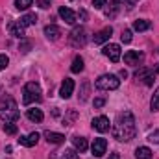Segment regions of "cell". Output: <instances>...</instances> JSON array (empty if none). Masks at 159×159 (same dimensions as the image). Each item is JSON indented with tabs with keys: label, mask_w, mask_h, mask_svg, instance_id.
Instances as JSON below:
<instances>
[{
	"label": "cell",
	"mask_w": 159,
	"mask_h": 159,
	"mask_svg": "<svg viewBox=\"0 0 159 159\" xmlns=\"http://www.w3.org/2000/svg\"><path fill=\"white\" fill-rule=\"evenodd\" d=\"M135 135H137V128H135V119L131 111L119 113L113 124V137L120 143H129Z\"/></svg>",
	"instance_id": "6da1fadb"
},
{
	"label": "cell",
	"mask_w": 159,
	"mask_h": 159,
	"mask_svg": "<svg viewBox=\"0 0 159 159\" xmlns=\"http://www.w3.org/2000/svg\"><path fill=\"white\" fill-rule=\"evenodd\" d=\"M0 119L6 124L7 122H15L19 119V106H17V102L11 96L2 98V102H0Z\"/></svg>",
	"instance_id": "7a4b0ae2"
},
{
	"label": "cell",
	"mask_w": 159,
	"mask_h": 159,
	"mask_svg": "<svg viewBox=\"0 0 159 159\" xmlns=\"http://www.w3.org/2000/svg\"><path fill=\"white\" fill-rule=\"evenodd\" d=\"M41 100H43V93H41L39 83H35V81L26 83L24 89H22V102H24L26 106H30V104L41 102Z\"/></svg>",
	"instance_id": "3957f363"
},
{
	"label": "cell",
	"mask_w": 159,
	"mask_h": 159,
	"mask_svg": "<svg viewBox=\"0 0 159 159\" xmlns=\"http://www.w3.org/2000/svg\"><path fill=\"white\" fill-rule=\"evenodd\" d=\"M119 85H120V80L115 74H102L96 80V87L100 91H115V89H119Z\"/></svg>",
	"instance_id": "277c9868"
},
{
	"label": "cell",
	"mask_w": 159,
	"mask_h": 159,
	"mask_svg": "<svg viewBox=\"0 0 159 159\" xmlns=\"http://www.w3.org/2000/svg\"><path fill=\"white\" fill-rule=\"evenodd\" d=\"M69 41H70V44H72L74 48H80V46H83V44L87 43V32H85L81 26H76V28L70 32Z\"/></svg>",
	"instance_id": "5b68a950"
},
{
	"label": "cell",
	"mask_w": 159,
	"mask_h": 159,
	"mask_svg": "<svg viewBox=\"0 0 159 159\" xmlns=\"http://www.w3.org/2000/svg\"><path fill=\"white\" fill-rule=\"evenodd\" d=\"M102 52H104V56H106V57H109L113 63L120 61V46H119V44H115V43H111V44H106Z\"/></svg>",
	"instance_id": "8992f818"
},
{
	"label": "cell",
	"mask_w": 159,
	"mask_h": 159,
	"mask_svg": "<svg viewBox=\"0 0 159 159\" xmlns=\"http://www.w3.org/2000/svg\"><path fill=\"white\" fill-rule=\"evenodd\" d=\"M143 59H144L143 52H137V50H128L124 54V63L126 65H139Z\"/></svg>",
	"instance_id": "52a82bcc"
},
{
	"label": "cell",
	"mask_w": 159,
	"mask_h": 159,
	"mask_svg": "<svg viewBox=\"0 0 159 159\" xmlns=\"http://www.w3.org/2000/svg\"><path fill=\"white\" fill-rule=\"evenodd\" d=\"M93 128L96 129V131H100V133H104V131H109V128H111V124H109V119L107 117H104V115H100V117H96V119H93Z\"/></svg>",
	"instance_id": "ba28073f"
},
{
	"label": "cell",
	"mask_w": 159,
	"mask_h": 159,
	"mask_svg": "<svg viewBox=\"0 0 159 159\" xmlns=\"http://www.w3.org/2000/svg\"><path fill=\"white\" fill-rule=\"evenodd\" d=\"M106 148H107V141L102 139V137H100V139H94V143H93V146H91L94 157H102V156L106 154Z\"/></svg>",
	"instance_id": "9c48e42d"
},
{
	"label": "cell",
	"mask_w": 159,
	"mask_h": 159,
	"mask_svg": "<svg viewBox=\"0 0 159 159\" xmlns=\"http://www.w3.org/2000/svg\"><path fill=\"white\" fill-rule=\"evenodd\" d=\"M72 91H74V81L70 78H65L63 83H61V89H59V96L61 98H70Z\"/></svg>",
	"instance_id": "30bf717a"
},
{
	"label": "cell",
	"mask_w": 159,
	"mask_h": 159,
	"mask_svg": "<svg viewBox=\"0 0 159 159\" xmlns=\"http://www.w3.org/2000/svg\"><path fill=\"white\" fill-rule=\"evenodd\" d=\"M59 17H61L67 24H74V22H76V19H78V15H76L70 7H65V6H63V7H59Z\"/></svg>",
	"instance_id": "8fae6325"
},
{
	"label": "cell",
	"mask_w": 159,
	"mask_h": 159,
	"mask_svg": "<svg viewBox=\"0 0 159 159\" xmlns=\"http://www.w3.org/2000/svg\"><path fill=\"white\" fill-rule=\"evenodd\" d=\"M111 34H113V28L111 26H106L104 30H100L98 34H94V44H102V43H106V41H109L111 37Z\"/></svg>",
	"instance_id": "7c38bea8"
},
{
	"label": "cell",
	"mask_w": 159,
	"mask_h": 159,
	"mask_svg": "<svg viewBox=\"0 0 159 159\" xmlns=\"http://www.w3.org/2000/svg\"><path fill=\"white\" fill-rule=\"evenodd\" d=\"M37 141H39V133H37V131H34V133H30V135H22V137L19 139V143H20L22 146H28V148L35 146Z\"/></svg>",
	"instance_id": "4fadbf2b"
},
{
	"label": "cell",
	"mask_w": 159,
	"mask_h": 159,
	"mask_svg": "<svg viewBox=\"0 0 159 159\" xmlns=\"http://www.w3.org/2000/svg\"><path fill=\"white\" fill-rule=\"evenodd\" d=\"M44 35H46V39H50V41H57L59 35H61V30H59L56 24H48V26L44 28Z\"/></svg>",
	"instance_id": "5bb4252c"
},
{
	"label": "cell",
	"mask_w": 159,
	"mask_h": 159,
	"mask_svg": "<svg viewBox=\"0 0 159 159\" xmlns=\"http://www.w3.org/2000/svg\"><path fill=\"white\" fill-rule=\"evenodd\" d=\"M72 144H74L76 152H80V154H83V152L89 148V144H87V139H85V137H80V135L72 137Z\"/></svg>",
	"instance_id": "9a60e30c"
},
{
	"label": "cell",
	"mask_w": 159,
	"mask_h": 159,
	"mask_svg": "<svg viewBox=\"0 0 159 159\" xmlns=\"http://www.w3.org/2000/svg\"><path fill=\"white\" fill-rule=\"evenodd\" d=\"M44 137H46V141L52 143V144H61V143H65V135L56 133V131H44Z\"/></svg>",
	"instance_id": "2e32d148"
},
{
	"label": "cell",
	"mask_w": 159,
	"mask_h": 159,
	"mask_svg": "<svg viewBox=\"0 0 159 159\" xmlns=\"http://www.w3.org/2000/svg\"><path fill=\"white\" fill-rule=\"evenodd\" d=\"M19 22H20V26H22V28L34 26V24L37 22V15H35V13H26L24 17H20V20H19Z\"/></svg>",
	"instance_id": "e0dca14e"
},
{
	"label": "cell",
	"mask_w": 159,
	"mask_h": 159,
	"mask_svg": "<svg viewBox=\"0 0 159 159\" xmlns=\"http://www.w3.org/2000/svg\"><path fill=\"white\" fill-rule=\"evenodd\" d=\"M26 117L32 120V122H41V120L44 119L43 111H41V109H37V107H30V109L26 111Z\"/></svg>",
	"instance_id": "ac0fdd59"
},
{
	"label": "cell",
	"mask_w": 159,
	"mask_h": 159,
	"mask_svg": "<svg viewBox=\"0 0 159 159\" xmlns=\"http://www.w3.org/2000/svg\"><path fill=\"white\" fill-rule=\"evenodd\" d=\"M152 150L148 148V146H141V148H137L135 150V157L137 159H152Z\"/></svg>",
	"instance_id": "d6986e66"
},
{
	"label": "cell",
	"mask_w": 159,
	"mask_h": 159,
	"mask_svg": "<svg viewBox=\"0 0 159 159\" xmlns=\"http://www.w3.org/2000/svg\"><path fill=\"white\" fill-rule=\"evenodd\" d=\"M119 11H120V4L119 2H111L109 7L106 9V17H107V19H115V17L119 15Z\"/></svg>",
	"instance_id": "ffe728a7"
},
{
	"label": "cell",
	"mask_w": 159,
	"mask_h": 159,
	"mask_svg": "<svg viewBox=\"0 0 159 159\" xmlns=\"http://www.w3.org/2000/svg\"><path fill=\"white\" fill-rule=\"evenodd\" d=\"M150 26H152V22L146 20V19H139V20L133 22V30H137V32H146Z\"/></svg>",
	"instance_id": "44dd1931"
},
{
	"label": "cell",
	"mask_w": 159,
	"mask_h": 159,
	"mask_svg": "<svg viewBox=\"0 0 159 159\" xmlns=\"http://www.w3.org/2000/svg\"><path fill=\"white\" fill-rule=\"evenodd\" d=\"M9 32H11V35H15L19 39H22V35H24V28L20 26V22H11L9 24Z\"/></svg>",
	"instance_id": "7402d4cb"
},
{
	"label": "cell",
	"mask_w": 159,
	"mask_h": 159,
	"mask_svg": "<svg viewBox=\"0 0 159 159\" xmlns=\"http://www.w3.org/2000/svg\"><path fill=\"white\" fill-rule=\"evenodd\" d=\"M70 70H72V72H76V74L83 70V59H81L80 56H76V57H74V61H72V67H70Z\"/></svg>",
	"instance_id": "603a6c76"
},
{
	"label": "cell",
	"mask_w": 159,
	"mask_h": 159,
	"mask_svg": "<svg viewBox=\"0 0 159 159\" xmlns=\"http://www.w3.org/2000/svg\"><path fill=\"white\" fill-rule=\"evenodd\" d=\"M150 107H152V111H159V87L156 89V93L150 100Z\"/></svg>",
	"instance_id": "cb8c5ba5"
},
{
	"label": "cell",
	"mask_w": 159,
	"mask_h": 159,
	"mask_svg": "<svg viewBox=\"0 0 159 159\" xmlns=\"http://www.w3.org/2000/svg\"><path fill=\"white\" fill-rule=\"evenodd\" d=\"M34 4V0H15V7L17 9H28Z\"/></svg>",
	"instance_id": "d4e9b609"
},
{
	"label": "cell",
	"mask_w": 159,
	"mask_h": 159,
	"mask_svg": "<svg viewBox=\"0 0 159 159\" xmlns=\"http://www.w3.org/2000/svg\"><path fill=\"white\" fill-rule=\"evenodd\" d=\"M4 131H6L7 135H15V133H17V126H15L13 122H7V124H4Z\"/></svg>",
	"instance_id": "484cf974"
},
{
	"label": "cell",
	"mask_w": 159,
	"mask_h": 159,
	"mask_svg": "<svg viewBox=\"0 0 159 159\" xmlns=\"http://www.w3.org/2000/svg\"><path fill=\"white\" fill-rule=\"evenodd\" d=\"M7 63H9V57L6 54H0V70H4L7 67Z\"/></svg>",
	"instance_id": "4316f807"
},
{
	"label": "cell",
	"mask_w": 159,
	"mask_h": 159,
	"mask_svg": "<svg viewBox=\"0 0 159 159\" xmlns=\"http://www.w3.org/2000/svg\"><path fill=\"white\" fill-rule=\"evenodd\" d=\"M63 159H78V154L74 150H65L63 152Z\"/></svg>",
	"instance_id": "83f0119b"
},
{
	"label": "cell",
	"mask_w": 159,
	"mask_h": 159,
	"mask_svg": "<svg viewBox=\"0 0 159 159\" xmlns=\"http://www.w3.org/2000/svg\"><path fill=\"white\" fill-rule=\"evenodd\" d=\"M148 141H150V143H156V144H159V129H156V131H152V133H150Z\"/></svg>",
	"instance_id": "f1b7e54d"
},
{
	"label": "cell",
	"mask_w": 159,
	"mask_h": 159,
	"mask_svg": "<svg viewBox=\"0 0 159 159\" xmlns=\"http://www.w3.org/2000/svg\"><path fill=\"white\" fill-rule=\"evenodd\" d=\"M37 6H39L41 9H48L52 6V0H37Z\"/></svg>",
	"instance_id": "f546056e"
},
{
	"label": "cell",
	"mask_w": 159,
	"mask_h": 159,
	"mask_svg": "<svg viewBox=\"0 0 159 159\" xmlns=\"http://www.w3.org/2000/svg\"><path fill=\"white\" fill-rule=\"evenodd\" d=\"M93 6H94L96 9H104V7L107 6V2H106V0H93Z\"/></svg>",
	"instance_id": "4dcf8cb0"
},
{
	"label": "cell",
	"mask_w": 159,
	"mask_h": 159,
	"mask_svg": "<svg viewBox=\"0 0 159 159\" xmlns=\"http://www.w3.org/2000/svg\"><path fill=\"white\" fill-rule=\"evenodd\" d=\"M120 37H122V43H129V41H131V32H129V30H124Z\"/></svg>",
	"instance_id": "1f68e13d"
},
{
	"label": "cell",
	"mask_w": 159,
	"mask_h": 159,
	"mask_svg": "<svg viewBox=\"0 0 159 159\" xmlns=\"http://www.w3.org/2000/svg\"><path fill=\"white\" fill-rule=\"evenodd\" d=\"M87 93H89V85H87V83H83V89H81V96H80V98H81V102H85V100H87Z\"/></svg>",
	"instance_id": "d6a6232c"
},
{
	"label": "cell",
	"mask_w": 159,
	"mask_h": 159,
	"mask_svg": "<svg viewBox=\"0 0 159 159\" xmlns=\"http://www.w3.org/2000/svg\"><path fill=\"white\" fill-rule=\"evenodd\" d=\"M135 2H137V0H119V4H124L128 9H131V7L135 6Z\"/></svg>",
	"instance_id": "836d02e7"
},
{
	"label": "cell",
	"mask_w": 159,
	"mask_h": 159,
	"mask_svg": "<svg viewBox=\"0 0 159 159\" xmlns=\"http://www.w3.org/2000/svg\"><path fill=\"white\" fill-rule=\"evenodd\" d=\"M78 19L80 20H87V11L85 9H80L78 11Z\"/></svg>",
	"instance_id": "e575fe53"
},
{
	"label": "cell",
	"mask_w": 159,
	"mask_h": 159,
	"mask_svg": "<svg viewBox=\"0 0 159 159\" xmlns=\"http://www.w3.org/2000/svg\"><path fill=\"white\" fill-rule=\"evenodd\" d=\"M104 104H106V100H104V98H96V100H94V107H102Z\"/></svg>",
	"instance_id": "d590c367"
},
{
	"label": "cell",
	"mask_w": 159,
	"mask_h": 159,
	"mask_svg": "<svg viewBox=\"0 0 159 159\" xmlns=\"http://www.w3.org/2000/svg\"><path fill=\"white\" fill-rule=\"evenodd\" d=\"M143 80H144V83H146V85H152V83H154V76H152V74H148L146 78H143Z\"/></svg>",
	"instance_id": "8d00e7d4"
},
{
	"label": "cell",
	"mask_w": 159,
	"mask_h": 159,
	"mask_svg": "<svg viewBox=\"0 0 159 159\" xmlns=\"http://www.w3.org/2000/svg\"><path fill=\"white\" fill-rule=\"evenodd\" d=\"M107 159H120V156L117 154V152H113V154H109V157Z\"/></svg>",
	"instance_id": "74e56055"
},
{
	"label": "cell",
	"mask_w": 159,
	"mask_h": 159,
	"mask_svg": "<svg viewBox=\"0 0 159 159\" xmlns=\"http://www.w3.org/2000/svg\"><path fill=\"white\" fill-rule=\"evenodd\" d=\"M120 78H128V72L126 70H120Z\"/></svg>",
	"instance_id": "f35d334b"
},
{
	"label": "cell",
	"mask_w": 159,
	"mask_h": 159,
	"mask_svg": "<svg viewBox=\"0 0 159 159\" xmlns=\"http://www.w3.org/2000/svg\"><path fill=\"white\" fill-rule=\"evenodd\" d=\"M156 72H157V74H159V65H157V67H156Z\"/></svg>",
	"instance_id": "ab89813d"
}]
</instances>
